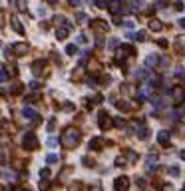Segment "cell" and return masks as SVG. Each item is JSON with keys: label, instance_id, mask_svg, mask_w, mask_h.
<instances>
[{"label": "cell", "instance_id": "cell-1", "mask_svg": "<svg viewBox=\"0 0 185 191\" xmlns=\"http://www.w3.org/2000/svg\"><path fill=\"white\" fill-rule=\"evenodd\" d=\"M80 139H82V132L78 128H66L62 132V135H60V141H62V145L66 147V149H74L76 145L80 143Z\"/></svg>", "mask_w": 185, "mask_h": 191}, {"label": "cell", "instance_id": "cell-2", "mask_svg": "<svg viewBox=\"0 0 185 191\" xmlns=\"http://www.w3.org/2000/svg\"><path fill=\"white\" fill-rule=\"evenodd\" d=\"M22 147H24V149H28V151H34V149H38V147H40V141H38V138H36L34 132H28V133L24 135Z\"/></svg>", "mask_w": 185, "mask_h": 191}, {"label": "cell", "instance_id": "cell-3", "mask_svg": "<svg viewBox=\"0 0 185 191\" xmlns=\"http://www.w3.org/2000/svg\"><path fill=\"white\" fill-rule=\"evenodd\" d=\"M129 189V177L128 175H119L113 179V191H128Z\"/></svg>", "mask_w": 185, "mask_h": 191}, {"label": "cell", "instance_id": "cell-4", "mask_svg": "<svg viewBox=\"0 0 185 191\" xmlns=\"http://www.w3.org/2000/svg\"><path fill=\"white\" fill-rule=\"evenodd\" d=\"M98 125H100V129H104V132H108V129H112V118L108 116L106 112H100V116H98Z\"/></svg>", "mask_w": 185, "mask_h": 191}, {"label": "cell", "instance_id": "cell-5", "mask_svg": "<svg viewBox=\"0 0 185 191\" xmlns=\"http://www.w3.org/2000/svg\"><path fill=\"white\" fill-rule=\"evenodd\" d=\"M90 26H92V30L98 32L100 36H102V34H108V24H106L102 18H94V20L90 22Z\"/></svg>", "mask_w": 185, "mask_h": 191}, {"label": "cell", "instance_id": "cell-6", "mask_svg": "<svg viewBox=\"0 0 185 191\" xmlns=\"http://www.w3.org/2000/svg\"><path fill=\"white\" fill-rule=\"evenodd\" d=\"M10 50L14 52V56H26V54L30 52V46L26 44V42H16V44H12Z\"/></svg>", "mask_w": 185, "mask_h": 191}, {"label": "cell", "instance_id": "cell-7", "mask_svg": "<svg viewBox=\"0 0 185 191\" xmlns=\"http://www.w3.org/2000/svg\"><path fill=\"white\" fill-rule=\"evenodd\" d=\"M157 141H159V145H161V147H169L171 132H167V129H161V132H157Z\"/></svg>", "mask_w": 185, "mask_h": 191}, {"label": "cell", "instance_id": "cell-8", "mask_svg": "<svg viewBox=\"0 0 185 191\" xmlns=\"http://www.w3.org/2000/svg\"><path fill=\"white\" fill-rule=\"evenodd\" d=\"M171 98H173L175 103H181L185 100V90L181 88V86H173L171 88Z\"/></svg>", "mask_w": 185, "mask_h": 191}, {"label": "cell", "instance_id": "cell-9", "mask_svg": "<svg viewBox=\"0 0 185 191\" xmlns=\"http://www.w3.org/2000/svg\"><path fill=\"white\" fill-rule=\"evenodd\" d=\"M46 70V60H34L32 62V74L34 76H42Z\"/></svg>", "mask_w": 185, "mask_h": 191}, {"label": "cell", "instance_id": "cell-10", "mask_svg": "<svg viewBox=\"0 0 185 191\" xmlns=\"http://www.w3.org/2000/svg\"><path fill=\"white\" fill-rule=\"evenodd\" d=\"M110 12L116 16V14H119L123 10V0H112V2H108V6H106Z\"/></svg>", "mask_w": 185, "mask_h": 191}, {"label": "cell", "instance_id": "cell-11", "mask_svg": "<svg viewBox=\"0 0 185 191\" xmlns=\"http://www.w3.org/2000/svg\"><path fill=\"white\" fill-rule=\"evenodd\" d=\"M151 92H153V84H148V82H145V84H141V88L138 90V98L139 100H145L148 96H151Z\"/></svg>", "mask_w": 185, "mask_h": 191}, {"label": "cell", "instance_id": "cell-12", "mask_svg": "<svg viewBox=\"0 0 185 191\" xmlns=\"http://www.w3.org/2000/svg\"><path fill=\"white\" fill-rule=\"evenodd\" d=\"M10 6L16 12H28V0H10Z\"/></svg>", "mask_w": 185, "mask_h": 191}, {"label": "cell", "instance_id": "cell-13", "mask_svg": "<svg viewBox=\"0 0 185 191\" xmlns=\"http://www.w3.org/2000/svg\"><path fill=\"white\" fill-rule=\"evenodd\" d=\"M104 145H106V141L102 138H92V141H90V149H94V151H102Z\"/></svg>", "mask_w": 185, "mask_h": 191}, {"label": "cell", "instance_id": "cell-14", "mask_svg": "<svg viewBox=\"0 0 185 191\" xmlns=\"http://www.w3.org/2000/svg\"><path fill=\"white\" fill-rule=\"evenodd\" d=\"M38 113L34 112V110H32V108H24V110H22V118L24 119H28V122H38Z\"/></svg>", "mask_w": 185, "mask_h": 191}, {"label": "cell", "instance_id": "cell-15", "mask_svg": "<svg viewBox=\"0 0 185 191\" xmlns=\"http://www.w3.org/2000/svg\"><path fill=\"white\" fill-rule=\"evenodd\" d=\"M52 20H54V24H56L58 28H60V26H64V28H70V26H72L70 22H66V18H64V16H60V14H58V16H54Z\"/></svg>", "mask_w": 185, "mask_h": 191}, {"label": "cell", "instance_id": "cell-16", "mask_svg": "<svg viewBox=\"0 0 185 191\" xmlns=\"http://www.w3.org/2000/svg\"><path fill=\"white\" fill-rule=\"evenodd\" d=\"M10 24H12V30L16 32V34H20V36L24 34V28H22V24H20L18 18H12V20H10Z\"/></svg>", "mask_w": 185, "mask_h": 191}, {"label": "cell", "instance_id": "cell-17", "mask_svg": "<svg viewBox=\"0 0 185 191\" xmlns=\"http://www.w3.org/2000/svg\"><path fill=\"white\" fill-rule=\"evenodd\" d=\"M157 62H159V58H157L155 54H149V56L145 58V66H148L149 70H151V68H155V66H157Z\"/></svg>", "mask_w": 185, "mask_h": 191}, {"label": "cell", "instance_id": "cell-18", "mask_svg": "<svg viewBox=\"0 0 185 191\" xmlns=\"http://www.w3.org/2000/svg\"><path fill=\"white\" fill-rule=\"evenodd\" d=\"M128 38H132V40H138V42H145V32H129Z\"/></svg>", "mask_w": 185, "mask_h": 191}, {"label": "cell", "instance_id": "cell-19", "mask_svg": "<svg viewBox=\"0 0 185 191\" xmlns=\"http://www.w3.org/2000/svg\"><path fill=\"white\" fill-rule=\"evenodd\" d=\"M161 28H163V24H161L157 18H151V20H149V30H153V32H159Z\"/></svg>", "mask_w": 185, "mask_h": 191}, {"label": "cell", "instance_id": "cell-20", "mask_svg": "<svg viewBox=\"0 0 185 191\" xmlns=\"http://www.w3.org/2000/svg\"><path fill=\"white\" fill-rule=\"evenodd\" d=\"M116 106H118V110H122V112H129V110L133 108V106H132V103H129L128 100H123V102H118Z\"/></svg>", "mask_w": 185, "mask_h": 191}, {"label": "cell", "instance_id": "cell-21", "mask_svg": "<svg viewBox=\"0 0 185 191\" xmlns=\"http://www.w3.org/2000/svg\"><path fill=\"white\" fill-rule=\"evenodd\" d=\"M138 138H139V139H148V138H149V128L141 125V128L138 129Z\"/></svg>", "mask_w": 185, "mask_h": 191}, {"label": "cell", "instance_id": "cell-22", "mask_svg": "<svg viewBox=\"0 0 185 191\" xmlns=\"http://www.w3.org/2000/svg\"><path fill=\"white\" fill-rule=\"evenodd\" d=\"M68 30L70 28H64V26H62V28H58L56 30V38H58V40H66V38H68Z\"/></svg>", "mask_w": 185, "mask_h": 191}, {"label": "cell", "instance_id": "cell-23", "mask_svg": "<svg viewBox=\"0 0 185 191\" xmlns=\"http://www.w3.org/2000/svg\"><path fill=\"white\" fill-rule=\"evenodd\" d=\"M24 92V84H14L12 88H10V94L12 96H18V94H22Z\"/></svg>", "mask_w": 185, "mask_h": 191}, {"label": "cell", "instance_id": "cell-24", "mask_svg": "<svg viewBox=\"0 0 185 191\" xmlns=\"http://www.w3.org/2000/svg\"><path fill=\"white\" fill-rule=\"evenodd\" d=\"M126 56H128V54L123 52V50H118V54H116V62L123 66V62H126Z\"/></svg>", "mask_w": 185, "mask_h": 191}, {"label": "cell", "instance_id": "cell-25", "mask_svg": "<svg viewBox=\"0 0 185 191\" xmlns=\"http://www.w3.org/2000/svg\"><path fill=\"white\" fill-rule=\"evenodd\" d=\"M126 155H128V161H129V163H135V161L139 159L138 153H135V151H132V149H128V151H126Z\"/></svg>", "mask_w": 185, "mask_h": 191}, {"label": "cell", "instance_id": "cell-26", "mask_svg": "<svg viewBox=\"0 0 185 191\" xmlns=\"http://www.w3.org/2000/svg\"><path fill=\"white\" fill-rule=\"evenodd\" d=\"M58 159H60V157H58L56 153H48V155H46V163H48V165H54V163H58Z\"/></svg>", "mask_w": 185, "mask_h": 191}, {"label": "cell", "instance_id": "cell-27", "mask_svg": "<svg viewBox=\"0 0 185 191\" xmlns=\"http://www.w3.org/2000/svg\"><path fill=\"white\" fill-rule=\"evenodd\" d=\"M64 52H66L68 56H74V54L78 52V46H76V44H68V46H66V50H64Z\"/></svg>", "mask_w": 185, "mask_h": 191}, {"label": "cell", "instance_id": "cell-28", "mask_svg": "<svg viewBox=\"0 0 185 191\" xmlns=\"http://www.w3.org/2000/svg\"><path fill=\"white\" fill-rule=\"evenodd\" d=\"M82 163H84L86 167H94V165H96V161L92 159V157H88V155H84V157H82Z\"/></svg>", "mask_w": 185, "mask_h": 191}, {"label": "cell", "instance_id": "cell-29", "mask_svg": "<svg viewBox=\"0 0 185 191\" xmlns=\"http://www.w3.org/2000/svg\"><path fill=\"white\" fill-rule=\"evenodd\" d=\"M133 6L129 8V10H135V12H138V10H143V0H133Z\"/></svg>", "mask_w": 185, "mask_h": 191}, {"label": "cell", "instance_id": "cell-30", "mask_svg": "<svg viewBox=\"0 0 185 191\" xmlns=\"http://www.w3.org/2000/svg\"><path fill=\"white\" fill-rule=\"evenodd\" d=\"M110 82H112V78L108 74H102V78H100V84L102 86H110Z\"/></svg>", "mask_w": 185, "mask_h": 191}, {"label": "cell", "instance_id": "cell-31", "mask_svg": "<svg viewBox=\"0 0 185 191\" xmlns=\"http://www.w3.org/2000/svg\"><path fill=\"white\" fill-rule=\"evenodd\" d=\"M38 187H40V191H48V189H50V181H48V179H42Z\"/></svg>", "mask_w": 185, "mask_h": 191}, {"label": "cell", "instance_id": "cell-32", "mask_svg": "<svg viewBox=\"0 0 185 191\" xmlns=\"http://www.w3.org/2000/svg\"><path fill=\"white\" fill-rule=\"evenodd\" d=\"M122 50L126 52V54H129V56H133V54H135V48H133V46H129V44H126V46L122 48Z\"/></svg>", "mask_w": 185, "mask_h": 191}, {"label": "cell", "instance_id": "cell-33", "mask_svg": "<svg viewBox=\"0 0 185 191\" xmlns=\"http://www.w3.org/2000/svg\"><path fill=\"white\" fill-rule=\"evenodd\" d=\"M46 129H48V132H54V129H56V118H52L50 122H48V125H46Z\"/></svg>", "mask_w": 185, "mask_h": 191}, {"label": "cell", "instance_id": "cell-34", "mask_svg": "<svg viewBox=\"0 0 185 191\" xmlns=\"http://www.w3.org/2000/svg\"><path fill=\"white\" fill-rule=\"evenodd\" d=\"M6 161H8V151H6V149H2V151H0V163L4 165Z\"/></svg>", "mask_w": 185, "mask_h": 191}, {"label": "cell", "instance_id": "cell-35", "mask_svg": "<svg viewBox=\"0 0 185 191\" xmlns=\"http://www.w3.org/2000/svg\"><path fill=\"white\" fill-rule=\"evenodd\" d=\"M40 177H42V179H48V177H50V169H48V167H42V169H40Z\"/></svg>", "mask_w": 185, "mask_h": 191}, {"label": "cell", "instance_id": "cell-36", "mask_svg": "<svg viewBox=\"0 0 185 191\" xmlns=\"http://www.w3.org/2000/svg\"><path fill=\"white\" fill-rule=\"evenodd\" d=\"M86 18H88V16L84 12H76V22H86Z\"/></svg>", "mask_w": 185, "mask_h": 191}, {"label": "cell", "instance_id": "cell-37", "mask_svg": "<svg viewBox=\"0 0 185 191\" xmlns=\"http://www.w3.org/2000/svg\"><path fill=\"white\" fill-rule=\"evenodd\" d=\"M82 189V183L78 181V183H72V185H70V187H68V191H80Z\"/></svg>", "mask_w": 185, "mask_h": 191}, {"label": "cell", "instance_id": "cell-38", "mask_svg": "<svg viewBox=\"0 0 185 191\" xmlns=\"http://www.w3.org/2000/svg\"><path fill=\"white\" fill-rule=\"evenodd\" d=\"M6 80H8V74L4 72L2 68H0V84H4V82H6Z\"/></svg>", "mask_w": 185, "mask_h": 191}, {"label": "cell", "instance_id": "cell-39", "mask_svg": "<svg viewBox=\"0 0 185 191\" xmlns=\"http://www.w3.org/2000/svg\"><path fill=\"white\" fill-rule=\"evenodd\" d=\"M94 4H96L98 8H106V6H108V2H106V0H94Z\"/></svg>", "mask_w": 185, "mask_h": 191}, {"label": "cell", "instance_id": "cell-40", "mask_svg": "<svg viewBox=\"0 0 185 191\" xmlns=\"http://www.w3.org/2000/svg\"><path fill=\"white\" fill-rule=\"evenodd\" d=\"M36 100H40V96L34 94V96H26V102H30V103H34Z\"/></svg>", "mask_w": 185, "mask_h": 191}, {"label": "cell", "instance_id": "cell-41", "mask_svg": "<svg viewBox=\"0 0 185 191\" xmlns=\"http://www.w3.org/2000/svg\"><path fill=\"white\" fill-rule=\"evenodd\" d=\"M157 46L159 48H169V42L167 40H157Z\"/></svg>", "mask_w": 185, "mask_h": 191}, {"label": "cell", "instance_id": "cell-42", "mask_svg": "<svg viewBox=\"0 0 185 191\" xmlns=\"http://www.w3.org/2000/svg\"><path fill=\"white\" fill-rule=\"evenodd\" d=\"M30 88H32V90H38V88H40V82H38V80H32V82H30Z\"/></svg>", "mask_w": 185, "mask_h": 191}, {"label": "cell", "instance_id": "cell-43", "mask_svg": "<svg viewBox=\"0 0 185 191\" xmlns=\"http://www.w3.org/2000/svg\"><path fill=\"white\" fill-rule=\"evenodd\" d=\"M88 42V38H86V34H80L78 36V44H86Z\"/></svg>", "mask_w": 185, "mask_h": 191}, {"label": "cell", "instance_id": "cell-44", "mask_svg": "<svg viewBox=\"0 0 185 191\" xmlns=\"http://www.w3.org/2000/svg\"><path fill=\"white\" fill-rule=\"evenodd\" d=\"M118 44H119V42L116 40V38H110V42H108V46H110V48H116Z\"/></svg>", "mask_w": 185, "mask_h": 191}, {"label": "cell", "instance_id": "cell-45", "mask_svg": "<svg viewBox=\"0 0 185 191\" xmlns=\"http://www.w3.org/2000/svg\"><path fill=\"white\" fill-rule=\"evenodd\" d=\"M113 123H116L118 128H123V125H126V122H123L122 118H116V122H113Z\"/></svg>", "mask_w": 185, "mask_h": 191}, {"label": "cell", "instance_id": "cell-46", "mask_svg": "<svg viewBox=\"0 0 185 191\" xmlns=\"http://www.w3.org/2000/svg\"><path fill=\"white\" fill-rule=\"evenodd\" d=\"M173 8H175L177 12H181V10H183V2H175V4H173Z\"/></svg>", "mask_w": 185, "mask_h": 191}, {"label": "cell", "instance_id": "cell-47", "mask_svg": "<svg viewBox=\"0 0 185 191\" xmlns=\"http://www.w3.org/2000/svg\"><path fill=\"white\" fill-rule=\"evenodd\" d=\"M6 24V20H4V10H0V28Z\"/></svg>", "mask_w": 185, "mask_h": 191}, {"label": "cell", "instance_id": "cell-48", "mask_svg": "<svg viewBox=\"0 0 185 191\" xmlns=\"http://www.w3.org/2000/svg\"><path fill=\"white\" fill-rule=\"evenodd\" d=\"M169 173H171V175H175V177H177V175H179V169H177V167H169Z\"/></svg>", "mask_w": 185, "mask_h": 191}, {"label": "cell", "instance_id": "cell-49", "mask_svg": "<svg viewBox=\"0 0 185 191\" xmlns=\"http://www.w3.org/2000/svg\"><path fill=\"white\" fill-rule=\"evenodd\" d=\"M52 58H54V62H56V64H62V58H60L58 54H52Z\"/></svg>", "mask_w": 185, "mask_h": 191}, {"label": "cell", "instance_id": "cell-50", "mask_svg": "<svg viewBox=\"0 0 185 191\" xmlns=\"http://www.w3.org/2000/svg\"><path fill=\"white\" fill-rule=\"evenodd\" d=\"M113 24H118V26H119V24H122V18H119V16H118V14H116V16H113Z\"/></svg>", "mask_w": 185, "mask_h": 191}, {"label": "cell", "instance_id": "cell-51", "mask_svg": "<svg viewBox=\"0 0 185 191\" xmlns=\"http://www.w3.org/2000/svg\"><path fill=\"white\" fill-rule=\"evenodd\" d=\"M123 163H126V159H123V157H118V159H116V165H123Z\"/></svg>", "mask_w": 185, "mask_h": 191}, {"label": "cell", "instance_id": "cell-52", "mask_svg": "<svg viewBox=\"0 0 185 191\" xmlns=\"http://www.w3.org/2000/svg\"><path fill=\"white\" fill-rule=\"evenodd\" d=\"M40 28H42V30H48V28H50V22H42Z\"/></svg>", "mask_w": 185, "mask_h": 191}, {"label": "cell", "instance_id": "cell-53", "mask_svg": "<svg viewBox=\"0 0 185 191\" xmlns=\"http://www.w3.org/2000/svg\"><path fill=\"white\" fill-rule=\"evenodd\" d=\"M68 2H70V6H78L82 0H68Z\"/></svg>", "mask_w": 185, "mask_h": 191}, {"label": "cell", "instance_id": "cell-54", "mask_svg": "<svg viewBox=\"0 0 185 191\" xmlns=\"http://www.w3.org/2000/svg\"><path fill=\"white\" fill-rule=\"evenodd\" d=\"M161 191H173L171 185H161Z\"/></svg>", "mask_w": 185, "mask_h": 191}, {"label": "cell", "instance_id": "cell-55", "mask_svg": "<svg viewBox=\"0 0 185 191\" xmlns=\"http://www.w3.org/2000/svg\"><path fill=\"white\" fill-rule=\"evenodd\" d=\"M48 145H50V147H54V145H56V139H54V138H50V139H48Z\"/></svg>", "mask_w": 185, "mask_h": 191}, {"label": "cell", "instance_id": "cell-56", "mask_svg": "<svg viewBox=\"0 0 185 191\" xmlns=\"http://www.w3.org/2000/svg\"><path fill=\"white\" fill-rule=\"evenodd\" d=\"M179 26H181V28H185V18H179V22H177Z\"/></svg>", "mask_w": 185, "mask_h": 191}, {"label": "cell", "instance_id": "cell-57", "mask_svg": "<svg viewBox=\"0 0 185 191\" xmlns=\"http://www.w3.org/2000/svg\"><path fill=\"white\" fill-rule=\"evenodd\" d=\"M100 189H102V187H100V183H96V185H94V191H100Z\"/></svg>", "mask_w": 185, "mask_h": 191}, {"label": "cell", "instance_id": "cell-58", "mask_svg": "<svg viewBox=\"0 0 185 191\" xmlns=\"http://www.w3.org/2000/svg\"><path fill=\"white\" fill-rule=\"evenodd\" d=\"M181 159H185V149H183V151H181Z\"/></svg>", "mask_w": 185, "mask_h": 191}, {"label": "cell", "instance_id": "cell-59", "mask_svg": "<svg viewBox=\"0 0 185 191\" xmlns=\"http://www.w3.org/2000/svg\"><path fill=\"white\" fill-rule=\"evenodd\" d=\"M2 94H4V92H2V90H0V96H2Z\"/></svg>", "mask_w": 185, "mask_h": 191}, {"label": "cell", "instance_id": "cell-60", "mask_svg": "<svg viewBox=\"0 0 185 191\" xmlns=\"http://www.w3.org/2000/svg\"><path fill=\"white\" fill-rule=\"evenodd\" d=\"M159 2H165V0H159Z\"/></svg>", "mask_w": 185, "mask_h": 191}, {"label": "cell", "instance_id": "cell-61", "mask_svg": "<svg viewBox=\"0 0 185 191\" xmlns=\"http://www.w3.org/2000/svg\"><path fill=\"white\" fill-rule=\"evenodd\" d=\"M0 191H4V189H2V187H0Z\"/></svg>", "mask_w": 185, "mask_h": 191}, {"label": "cell", "instance_id": "cell-62", "mask_svg": "<svg viewBox=\"0 0 185 191\" xmlns=\"http://www.w3.org/2000/svg\"><path fill=\"white\" fill-rule=\"evenodd\" d=\"M0 46H2V42H0Z\"/></svg>", "mask_w": 185, "mask_h": 191}]
</instances>
